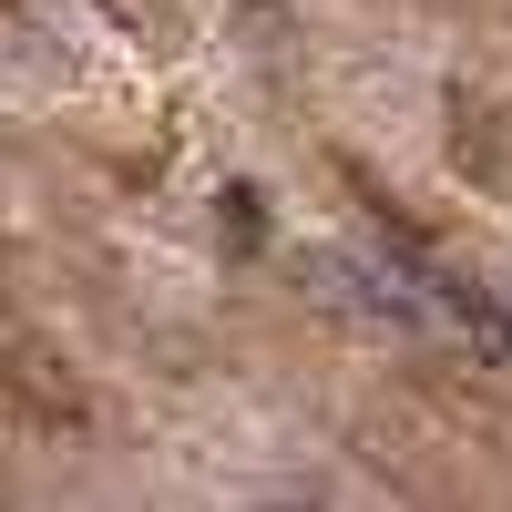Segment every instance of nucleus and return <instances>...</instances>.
I'll return each mask as SVG.
<instances>
[{
	"instance_id": "obj_1",
	"label": "nucleus",
	"mask_w": 512,
	"mask_h": 512,
	"mask_svg": "<svg viewBox=\"0 0 512 512\" xmlns=\"http://www.w3.org/2000/svg\"><path fill=\"white\" fill-rule=\"evenodd\" d=\"M0 379H11V390L41 410V420H72V431H82V420H93V410H82V390H72V379H52V369H41V349H11V359H0Z\"/></svg>"
}]
</instances>
